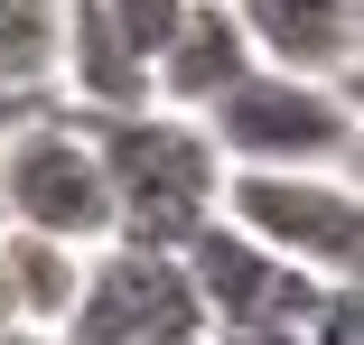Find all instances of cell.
I'll return each mask as SVG.
<instances>
[{"label":"cell","instance_id":"obj_5","mask_svg":"<svg viewBox=\"0 0 364 345\" xmlns=\"http://www.w3.org/2000/svg\"><path fill=\"white\" fill-rule=\"evenodd\" d=\"M187 336H205V317H196L178 252H150V243H94L85 252L56 345H187Z\"/></svg>","mask_w":364,"mask_h":345},{"label":"cell","instance_id":"obj_11","mask_svg":"<svg viewBox=\"0 0 364 345\" xmlns=\"http://www.w3.org/2000/svg\"><path fill=\"white\" fill-rule=\"evenodd\" d=\"M56 0H0V94H47Z\"/></svg>","mask_w":364,"mask_h":345},{"label":"cell","instance_id":"obj_2","mask_svg":"<svg viewBox=\"0 0 364 345\" xmlns=\"http://www.w3.org/2000/svg\"><path fill=\"white\" fill-rule=\"evenodd\" d=\"M196 121L225 168H355V141H364L355 84L289 75V65H243Z\"/></svg>","mask_w":364,"mask_h":345},{"label":"cell","instance_id":"obj_12","mask_svg":"<svg viewBox=\"0 0 364 345\" xmlns=\"http://www.w3.org/2000/svg\"><path fill=\"white\" fill-rule=\"evenodd\" d=\"M94 10L112 19V38H122L131 56H159V47H168V28L187 19V0H94Z\"/></svg>","mask_w":364,"mask_h":345},{"label":"cell","instance_id":"obj_15","mask_svg":"<svg viewBox=\"0 0 364 345\" xmlns=\"http://www.w3.org/2000/svg\"><path fill=\"white\" fill-rule=\"evenodd\" d=\"M38 103H47V94H0V141H10V131H19V121H28Z\"/></svg>","mask_w":364,"mask_h":345},{"label":"cell","instance_id":"obj_13","mask_svg":"<svg viewBox=\"0 0 364 345\" xmlns=\"http://www.w3.org/2000/svg\"><path fill=\"white\" fill-rule=\"evenodd\" d=\"M299 336H309V345H364V290H355V280H327V290L309 299Z\"/></svg>","mask_w":364,"mask_h":345},{"label":"cell","instance_id":"obj_3","mask_svg":"<svg viewBox=\"0 0 364 345\" xmlns=\"http://www.w3.org/2000/svg\"><path fill=\"white\" fill-rule=\"evenodd\" d=\"M215 215L243 224L262 252L318 270V280H355L364 270V187H355V168H225Z\"/></svg>","mask_w":364,"mask_h":345},{"label":"cell","instance_id":"obj_1","mask_svg":"<svg viewBox=\"0 0 364 345\" xmlns=\"http://www.w3.org/2000/svg\"><path fill=\"white\" fill-rule=\"evenodd\" d=\"M94 159H103V205H112V234L103 243H150L178 252L215 196H225V159H215L205 121L168 112V103H140V112H94Z\"/></svg>","mask_w":364,"mask_h":345},{"label":"cell","instance_id":"obj_16","mask_svg":"<svg viewBox=\"0 0 364 345\" xmlns=\"http://www.w3.org/2000/svg\"><path fill=\"white\" fill-rule=\"evenodd\" d=\"M0 345H56L47 327H0Z\"/></svg>","mask_w":364,"mask_h":345},{"label":"cell","instance_id":"obj_14","mask_svg":"<svg viewBox=\"0 0 364 345\" xmlns=\"http://www.w3.org/2000/svg\"><path fill=\"white\" fill-rule=\"evenodd\" d=\"M205 345H309L299 327H225V336H205Z\"/></svg>","mask_w":364,"mask_h":345},{"label":"cell","instance_id":"obj_6","mask_svg":"<svg viewBox=\"0 0 364 345\" xmlns=\"http://www.w3.org/2000/svg\"><path fill=\"white\" fill-rule=\"evenodd\" d=\"M178 270H187V290H196L205 336H225V327H299L309 299L327 290L318 270L262 252V243H252L243 224H225V215H205V224L178 243Z\"/></svg>","mask_w":364,"mask_h":345},{"label":"cell","instance_id":"obj_9","mask_svg":"<svg viewBox=\"0 0 364 345\" xmlns=\"http://www.w3.org/2000/svg\"><path fill=\"white\" fill-rule=\"evenodd\" d=\"M243 65H262L252 38H243V19L225 10V0H187V19H178L168 47L150 56V103H168V112H205L215 94L243 75Z\"/></svg>","mask_w":364,"mask_h":345},{"label":"cell","instance_id":"obj_7","mask_svg":"<svg viewBox=\"0 0 364 345\" xmlns=\"http://www.w3.org/2000/svg\"><path fill=\"white\" fill-rule=\"evenodd\" d=\"M225 10L243 19L262 65L355 84V65H364V0H225Z\"/></svg>","mask_w":364,"mask_h":345},{"label":"cell","instance_id":"obj_4","mask_svg":"<svg viewBox=\"0 0 364 345\" xmlns=\"http://www.w3.org/2000/svg\"><path fill=\"white\" fill-rule=\"evenodd\" d=\"M0 224L56 234V243H75V252H94V243L112 234L94 131H85V112H65L56 94L0 141Z\"/></svg>","mask_w":364,"mask_h":345},{"label":"cell","instance_id":"obj_10","mask_svg":"<svg viewBox=\"0 0 364 345\" xmlns=\"http://www.w3.org/2000/svg\"><path fill=\"white\" fill-rule=\"evenodd\" d=\"M75 270H85L75 243L0 224V290H10V317H19V327H47V336H56V327H65V299H75Z\"/></svg>","mask_w":364,"mask_h":345},{"label":"cell","instance_id":"obj_8","mask_svg":"<svg viewBox=\"0 0 364 345\" xmlns=\"http://www.w3.org/2000/svg\"><path fill=\"white\" fill-rule=\"evenodd\" d=\"M47 94H56L65 112H85V121H94V112H140V103H150V56H131L94 0H56Z\"/></svg>","mask_w":364,"mask_h":345}]
</instances>
